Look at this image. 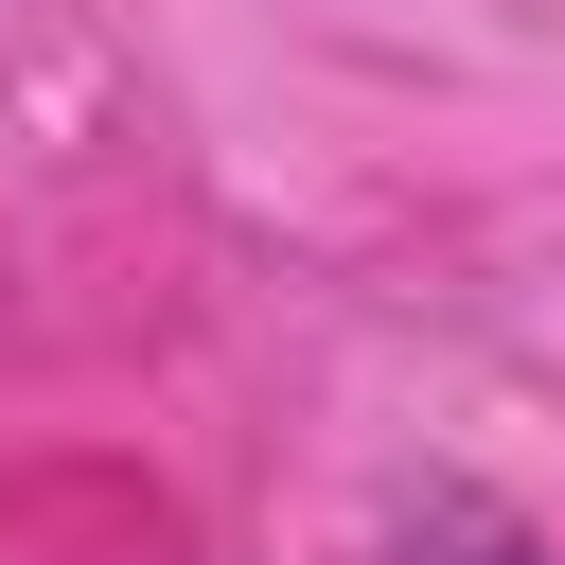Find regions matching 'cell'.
Instances as JSON below:
<instances>
[{"instance_id":"obj_1","label":"cell","mask_w":565,"mask_h":565,"mask_svg":"<svg viewBox=\"0 0 565 565\" xmlns=\"http://www.w3.org/2000/svg\"><path fill=\"white\" fill-rule=\"evenodd\" d=\"M371 565H565V530H547V512H512L494 477L424 459V477H388V494H371Z\"/></svg>"}]
</instances>
